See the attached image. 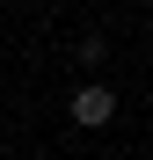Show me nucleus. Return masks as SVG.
<instances>
[{
  "label": "nucleus",
  "mask_w": 153,
  "mask_h": 160,
  "mask_svg": "<svg viewBox=\"0 0 153 160\" xmlns=\"http://www.w3.org/2000/svg\"><path fill=\"white\" fill-rule=\"evenodd\" d=\"M110 117H117V88H102V80H88V88L73 95V124H80V131H102Z\"/></svg>",
  "instance_id": "nucleus-1"
}]
</instances>
